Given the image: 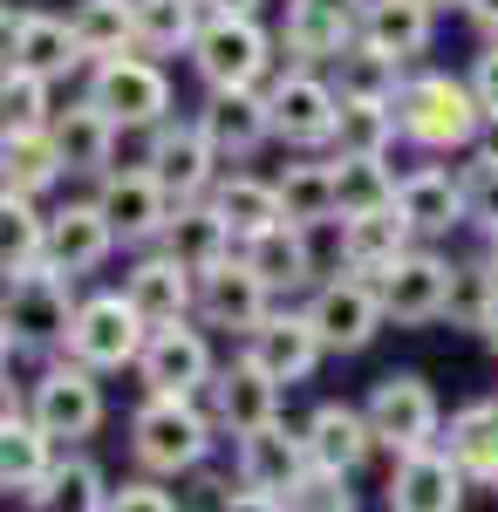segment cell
Listing matches in <instances>:
<instances>
[{
    "label": "cell",
    "mask_w": 498,
    "mask_h": 512,
    "mask_svg": "<svg viewBox=\"0 0 498 512\" xmlns=\"http://www.w3.org/2000/svg\"><path fill=\"white\" fill-rule=\"evenodd\" d=\"M396 117H403V144L423 158H458V151H478V137H485L478 89L471 76H451V69H410L396 89Z\"/></svg>",
    "instance_id": "obj_1"
},
{
    "label": "cell",
    "mask_w": 498,
    "mask_h": 512,
    "mask_svg": "<svg viewBox=\"0 0 498 512\" xmlns=\"http://www.w3.org/2000/svg\"><path fill=\"white\" fill-rule=\"evenodd\" d=\"M219 424L205 410V396H144L130 410V465L144 478H185L212 458Z\"/></svg>",
    "instance_id": "obj_2"
},
{
    "label": "cell",
    "mask_w": 498,
    "mask_h": 512,
    "mask_svg": "<svg viewBox=\"0 0 498 512\" xmlns=\"http://www.w3.org/2000/svg\"><path fill=\"white\" fill-rule=\"evenodd\" d=\"M185 62L205 89H267L280 76V35L260 14H205Z\"/></svg>",
    "instance_id": "obj_3"
},
{
    "label": "cell",
    "mask_w": 498,
    "mask_h": 512,
    "mask_svg": "<svg viewBox=\"0 0 498 512\" xmlns=\"http://www.w3.org/2000/svg\"><path fill=\"white\" fill-rule=\"evenodd\" d=\"M76 280L62 274H28V280H7V301H0V349L7 362L14 355H41V362H55V355H69V328H76Z\"/></svg>",
    "instance_id": "obj_4"
},
{
    "label": "cell",
    "mask_w": 498,
    "mask_h": 512,
    "mask_svg": "<svg viewBox=\"0 0 498 512\" xmlns=\"http://www.w3.org/2000/svg\"><path fill=\"white\" fill-rule=\"evenodd\" d=\"M82 96L103 110V117L123 130V137H144L157 123H171V76H164V62L157 55H110V62H89V76H82Z\"/></svg>",
    "instance_id": "obj_5"
},
{
    "label": "cell",
    "mask_w": 498,
    "mask_h": 512,
    "mask_svg": "<svg viewBox=\"0 0 498 512\" xmlns=\"http://www.w3.org/2000/svg\"><path fill=\"white\" fill-rule=\"evenodd\" d=\"M21 403H28V417H35L55 444H82V437L103 431V417H110V403H103V376H96L89 362H76V355L41 362L35 383L21 390Z\"/></svg>",
    "instance_id": "obj_6"
},
{
    "label": "cell",
    "mask_w": 498,
    "mask_h": 512,
    "mask_svg": "<svg viewBox=\"0 0 498 512\" xmlns=\"http://www.w3.org/2000/svg\"><path fill=\"white\" fill-rule=\"evenodd\" d=\"M267 103H273V144H280V151H328V144H335L342 89L328 82V69L280 62V76L267 82Z\"/></svg>",
    "instance_id": "obj_7"
},
{
    "label": "cell",
    "mask_w": 498,
    "mask_h": 512,
    "mask_svg": "<svg viewBox=\"0 0 498 512\" xmlns=\"http://www.w3.org/2000/svg\"><path fill=\"white\" fill-rule=\"evenodd\" d=\"M362 410H369V424H376V437H383L389 458L444 444V403H437V390H430V376H417V369H389V376H376L369 396H362Z\"/></svg>",
    "instance_id": "obj_8"
},
{
    "label": "cell",
    "mask_w": 498,
    "mask_h": 512,
    "mask_svg": "<svg viewBox=\"0 0 498 512\" xmlns=\"http://www.w3.org/2000/svg\"><path fill=\"white\" fill-rule=\"evenodd\" d=\"M89 198L103 205L116 246H130V253H151L157 239H164V226H171V212H178V198L164 192V178H157L151 164H116V171H103L89 185Z\"/></svg>",
    "instance_id": "obj_9"
},
{
    "label": "cell",
    "mask_w": 498,
    "mask_h": 512,
    "mask_svg": "<svg viewBox=\"0 0 498 512\" xmlns=\"http://www.w3.org/2000/svg\"><path fill=\"white\" fill-rule=\"evenodd\" d=\"M144 342H151V328H144V315L130 308L123 287L82 294L76 328H69V355H76V362H89L96 376H116V369H137Z\"/></svg>",
    "instance_id": "obj_10"
},
{
    "label": "cell",
    "mask_w": 498,
    "mask_h": 512,
    "mask_svg": "<svg viewBox=\"0 0 498 512\" xmlns=\"http://www.w3.org/2000/svg\"><path fill=\"white\" fill-rule=\"evenodd\" d=\"M137 144H144V151H137V164H151L157 178H164V192L178 198V205L212 198V192H219V178H226V158L212 151V137L198 130V117L157 123V130H144V137H137Z\"/></svg>",
    "instance_id": "obj_11"
},
{
    "label": "cell",
    "mask_w": 498,
    "mask_h": 512,
    "mask_svg": "<svg viewBox=\"0 0 498 512\" xmlns=\"http://www.w3.org/2000/svg\"><path fill=\"white\" fill-rule=\"evenodd\" d=\"M307 308V321L321 328V342H328V355H362L376 335L389 328V315H383V294H376V280H362V274H335L321 280L314 294L301 301Z\"/></svg>",
    "instance_id": "obj_12"
},
{
    "label": "cell",
    "mask_w": 498,
    "mask_h": 512,
    "mask_svg": "<svg viewBox=\"0 0 498 512\" xmlns=\"http://www.w3.org/2000/svg\"><path fill=\"white\" fill-rule=\"evenodd\" d=\"M451 280H458V260L444 246H410L383 280V315L396 328H430V321H451Z\"/></svg>",
    "instance_id": "obj_13"
},
{
    "label": "cell",
    "mask_w": 498,
    "mask_h": 512,
    "mask_svg": "<svg viewBox=\"0 0 498 512\" xmlns=\"http://www.w3.org/2000/svg\"><path fill=\"white\" fill-rule=\"evenodd\" d=\"M219 376V349H212V328L205 321H178V328H157L144 355H137V383L144 396H205Z\"/></svg>",
    "instance_id": "obj_14"
},
{
    "label": "cell",
    "mask_w": 498,
    "mask_h": 512,
    "mask_svg": "<svg viewBox=\"0 0 498 512\" xmlns=\"http://www.w3.org/2000/svg\"><path fill=\"white\" fill-rule=\"evenodd\" d=\"M314 472V451H307V431L301 424H267V431L239 437L232 444V485H246V492H267V499H294Z\"/></svg>",
    "instance_id": "obj_15"
},
{
    "label": "cell",
    "mask_w": 498,
    "mask_h": 512,
    "mask_svg": "<svg viewBox=\"0 0 498 512\" xmlns=\"http://www.w3.org/2000/svg\"><path fill=\"white\" fill-rule=\"evenodd\" d=\"M280 308V294H273L260 267L246 260V253H232L226 267H212V274H198V321L212 328V335H232V342H246L260 321Z\"/></svg>",
    "instance_id": "obj_16"
},
{
    "label": "cell",
    "mask_w": 498,
    "mask_h": 512,
    "mask_svg": "<svg viewBox=\"0 0 498 512\" xmlns=\"http://www.w3.org/2000/svg\"><path fill=\"white\" fill-rule=\"evenodd\" d=\"M205 410H212L219 437H232V444H239V437H253V431H267V424H280L287 390L273 383L253 355H232V362H219V376H212V390H205Z\"/></svg>",
    "instance_id": "obj_17"
},
{
    "label": "cell",
    "mask_w": 498,
    "mask_h": 512,
    "mask_svg": "<svg viewBox=\"0 0 498 512\" xmlns=\"http://www.w3.org/2000/svg\"><path fill=\"white\" fill-rule=\"evenodd\" d=\"M7 69L69 82V76H89V55H82L69 14H48V7H7Z\"/></svg>",
    "instance_id": "obj_18"
},
{
    "label": "cell",
    "mask_w": 498,
    "mask_h": 512,
    "mask_svg": "<svg viewBox=\"0 0 498 512\" xmlns=\"http://www.w3.org/2000/svg\"><path fill=\"white\" fill-rule=\"evenodd\" d=\"M239 355H253L280 390H294V383H307V376L328 362V342H321V328L307 321V308H287V301H280V308L239 342Z\"/></svg>",
    "instance_id": "obj_19"
},
{
    "label": "cell",
    "mask_w": 498,
    "mask_h": 512,
    "mask_svg": "<svg viewBox=\"0 0 498 512\" xmlns=\"http://www.w3.org/2000/svg\"><path fill=\"white\" fill-rule=\"evenodd\" d=\"M464 499H471V478H464V465L444 444L403 451V458L389 465V485H383L389 512H464Z\"/></svg>",
    "instance_id": "obj_20"
},
{
    "label": "cell",
    "mask_w": 498,
    "mask_h": 512,
    "mask_svg": "<svg viewBox=\"0 0 498 512\" xmlns=\"http://www.w3.org/2000/svg\"><path fill=\"white\" fill-rule=\"evenodd\" d=\"M198 130L212 137V151L226 164H246L273 144V103L267 89H205V103L192 110Z\"/></svg>",
    "instance_id": "obj_21"
},
{
    "label": "cell",
    "mask_w": 498,
    "mask_h": 512,
    "mask_svg": "<svg viewBox=\"0 0 498 512\" xmlns=\"http://www.w3.org/2000/svg\"><path fill=\"white\" fill-rule=\"evenodd\" d=\"M123 294H130V308L144 315V328H178V321H198V274H185L164 246L151 253H137L130 267H123Z\"/></svg>",
    "instance_id": "obj_22"
},
{
    "label": "cell",
    "mask_w": 498,
    "mask_h": 512,
    "mask_svg": "<svg viewBox=\"0 0 498 512\" xmlns=\"http://www.w3.org/2000/svg\"><path fill=\"white\" fill-rule=\"evenodd\" d=\"M55 458H62V444L41 431L35 417H28V403H21V396H14V383H7V410H0V492L28 506L41 485H48Z\"/></svg>",
    "instance_id": "obj_23"
},
{
    "label": "cell",
    "mask_w": 498,
    "mask_h": 512,
    "mask_svg": "<svg viewBox=\"0 0 498 512\" xmlns=\"http://www.w3.org/2000/svg\"><path fill=\"white\" fill-rule=\"evenodd\" d=\"M110 253H116V233H110V219H103L96 198H69V205L48 212V274L82 287Z\"/></svg>",
    "instance_id": "obj_24"
},
{
    "label": "cell",
    "mask_w": 498,
    "mask_h": 512,
    "mask_svg": "<svg viewBox=\"0 0 498 512\" xmlns=\"http://www.w3.org/2000/svg\"><path fill=\"white\" fill-rule=\"evenodd\" d=\"M301 431H307L314 465H321V472H342V478H355L376 451H383V437H376V424H369V410H362V403H342V396L314 403Z\"/></svg>",
    "instance_id": "obj_25"
},
{
    "label": "cell",
    "mask_w": 498,
    "mask_h": 512,
    "mask_svg": "<svg viewBox=\"0 0 498 512\" xmlns=\"http://www.w3.org/2000/svg\"><path fill=\"white\" fill-rule=\"evenodd\" d=\"M396 212H403V226L417 233V246H444V239L464 226V185L451 164H417V171H403V185H396Z\"/></svg>",
    "instance_id": "obj_26"
},
{
    "label": "cell",
    "mask_w": 498,
    "mask_h": 512,
    "mask_svg": "<svg viewBox=\"0 0 498 512\" xmlns=\"http://www.w3.org/2000/svg\"><path fill=\"white\" fill-rule=\"evenodd\" d=\"M273 185H280V212H287V226H307V233H321V226H342V198H335V158H328V151H294V158L273 171Z\"/></svg>",
    "instance_id": "obj_27"
},
{
    "label": "cell",
    "mask_w": 498,
    "mask_h": 512,
    "mask_svg": "<svg viewBox=\"0 0 498 512\" xmlns=\"http://www.w3.org/2000/svg\"><path fill=\"white\" fill-rule=\"evenodd\" d=\"M48 137H55V151L69 164V178H89V185H96L103 171H116V151H123V130H116L89 96H76L69 110H55Z\"/></svg>",
    "instance_id": "obj_28"
},
{
    "label": "cell",
    "mask_w": 498,
    "mask_h": 512,
    "mask_svg": "<svg viewBox=\"0 0 498 512\" xmlns=\"http://www.w3.org/2000/svg\"><path fill=\"white\" fill-rule=\"evenodd\" d=\"M417 246V233L403 226V212H369V219H342L335 226V267L342 274H362V280H383L403 253Z\"/></svg>",
    "instance_id": "obj_29"
},
{
    "label": "cell",
    "mask_w": 498,
    "mask_h": 512,
    "mask_svg": "<svg viewBox=\"0 0 498 512\" xmlns=\"http://www.w3.org/2000/svg\"><path fill=\"white\" fill-rule=\"evenodd\" d=\"M157 246H164L185 274H212V267H226L232 253H239V233L219 219V205H212V198H192V205H178V212H171V226H164Z\"/></svg>",
    "instance_id": "obj_30"
},
{
    "label": "cell",
    "mask_w": 498,
    "mask_h": 512,
    "mask_svg": "<svg viewBox=\"0 0 498 512\" xmlns=\"http://www.w3.org/2000/svg\"><path fill=\"white\" fill-rule=\"evenodd\" d=\"M239 253L260 267V280H267L280 301L321 287V280H314V233H307V226H287V219H280V226H267L260 239H246Z\"/></svg>",
    "instance_id": "obj_31"
},
{
    "label": "cell",
    "mask_w": 498,
    "mask_h": 512,
    "mask_svg": "<svg viewBox=\"0 0 498 512\" xmlns=\"http://www.w3.org/2000/svg\"><path fill=\"white\" fill-rule=\"evenodd\" d=\"M62 178H69V164H62L48 130H0V192L48 198Z\"/></svg>",
    "instance_id": "obj_32"
},
{
    "label": "cell",
    "mask_w": 498,
    "mask_h": 512,
    "mask_svg": "<svg viewBox=\"0 0 498 512\" xmlns=\"http://www.w3.org/2000/svg\"><path fill=\"white\" fill-rule=\"evenodd\" d=\"M362 41H376L383 55H396L403 69L437 41V7L430 0H369L362 7Z\"/></svg>",
    "instance_id": "obj_33"
},
{
    "label": "cell",
    "mask_w": 498,
    "mask_h": 512,
    "mask_svg": "<svg viewBox=\"0 0 498 512\" xmlns=\"http://www.w3.org/2000/svg\"><path fill=\"white\" fill-rule=\"evenodd\" d=\"M444 451L464 465V478L478 492H498V410H492V396L444 417Z\"/></svg>",
    "instance_id": "obj_34"
},
{
    "label": "cell",
    "mask_w": 498,
    "mask_h": 512,
    "mask_svg": "<svg viewBox=\"0 0 498 512\" xmlns=\"http://www.w3.org/2000/svg\"><path fill=\"white\" fill-rule=\"evenodd\" d=\"M41 267H48V212H41V198L0 192V274L28 280Z\"/></svg>",
    "instance_id": "obj_35"
},
{
    "label": "cell",
    "mask_w": 498,
    "mask_h": 512,
    "mask_svg": "<svg viewBox=\"0 0 498 512\" xmlns=\"http://www.w3.org/2000/svg\"><path fill=\"white\" fill-rule=\"evenodd\" d=\"M403 76H410V69H403L396 55H383L376 41H362V35H355V41L342 48V55L328 62V82L342 89L348 103H396Z\"/></svg>",
    "instance_id": "obj_36"
},
{
    "label": "cell",
    "mask_w": 498,
    "mask_h": 512,
    "mask_svg": "<svg viewBox=\"0 0 498 512\" xmlns=\"http://www.w3.org/2000/svg\"><path fill=\"white\" fill-rule=\"evenodd\" d=\"M110 499H116V485L103 478V465L69 451V458H55V472L28 499V512H110Z\"/></svg>",
    "instance_id": "obj_37"
},
{
    "label": "cell",
    "mask_w": 498,
    "mask_h": 512,
    "mask_svg": "<svg viewBox=\"0 0 498 512\" xmlns=\"http://www.w3.org/2000/svg\"><path fill=\"white\" fill-rule=\"evenodd\" d=\"M212 205H219V219L239 233V246L287 219V212H280V185H273V178H253V171H226L219 192H212Z\"/></svg>",
    "instance_id": "obj_38"
},
{
    "label": "cell",
    "mask_w": 498,
    "mask_h": 512,
    "mask_svg": "<svg viewBox=\"0 0 498 512\" xmlns=\"http://www.w3.org/2000/svg\"><path fill=\"white\" fill-rule=\"evenodd\" d=\"M198 28H205V0H137V55H192Z\"/></svg>",
    "instance_id": "obj_39"
},
{
    "label": "cell",
    "mask_w": 498,
    "mask_h": 512,
    "mask_svg": "<svg viewBox=\"0 0 498 512\" xmlns=\"http://www.w3.org/2000/svg\"><path fill=\"white\" fill-rule=\"evenodd\" d=\"M273 35H280V62H301V69H328V62L342 55L348 41H355V28L287 0V14H280V28H273Z\"/></svg>",
    "instance_id": "obj_40"
},
{
    "label": "cell",
    "mask_w": 498,
    "mask_h": 512,
    "mask_svg": "<svg viewBox=\"0 0 498 512\" xmlns=\"http://www.w3.org/2000/svg\"><path fill=\"white\" fill-rule=\"evenodd\" d=\"M403 144V117L396 103H348L342 96V117H335V144L328 158H389Z\"/></svg>",
    "instance_id": "obj_41"
},
{
    "label": "cell",
    "mask_w": 498,
    "mask_h": 512,
    "mask_svg": "<svg viewBox=\"0 0 498 512\" xmlns=\"http://www.w3.org/2000/svg\"><path fill=\"white\" fill-rule=\"evenodd\" d=\"M69 28H76L89 62L130 55V48H137V0H76V7H69Z\"/></svg>",
    "instance_id": "obj_42"
},
{
    "label": "cell",
    "mask_w": 498,
    "mask_h": 512,
    "mask_svg": "<svg viewBox=\"0 0 498 512\" xmlns=\"http://www.w3.org/2000/svg\"><path fill=\"white\" fill-rule=\"evenodd\" d=\"M396 171L389 158H335V198H342V219H369L396 205Z\"/></svg>",
    "instance_id": "obj_43"
},
{
    "label": "cell",
    "mask_w": 498,
    "mask_h": 512,
    "mask_svg": "<svg viewBox=\"0 0 498 512\" xmlns=\"http://www.w3.org/2000/svg\"><path fill=\"white\" fill-rule=\"evenodd\" d=\"M55 82L48 76H28V69H7L0 82V130H48L55 123Z\"/></svg>",
    "instance_id": "obj_44"
},
{
    "label": "cell",
    "mask_w": 498,
    "mask_h": 512,
    "mask_svg": "<svg viewBox=\"0 0 498 512\" xmlns=\"http://www.w3.org/2000/svg\"><path fill=\"white\" fill-rule=\"evenodd\" d=\"M498 308V274L492 260H458V280H451V321L458 328H485V315Z\"/></svg>",
    "instance_id": "obj_45"
},
{
    "label": "cell",
    "mask_w": 498,
    "mask_h": 512,
    "mask_svg": "<svg viewBox=\"0 0 498 512\" xmlns=\"http://www.w3.org/2000/svg\"><path fill=\"white\" fill-rule=\"evenodd\" d=\"M458 185H464V226L492 233V226H498V158L471 151V158L458 164Z\"/></svg>",
    "instance_id": "obj_46"
},
{
    "label": "cell",
    "mask_w": 498,
    "mask_h": 512,
    "mask_svg": "<svg viewBox=\"0 0 498 512\" xmlns=\"http://www.w3.org/2000/svg\"><path fill=\"white\" fill-rule=\"evenodd\" d=\"M287 512H362V499H355V478H342V472H307V485L287 499Z\"/></svg>",
    "instance_id": "obj_47"
},
{
    "label": "cell",
    "mask_w": 498,
    "mask_h": 512,
    "mask_svg": "<svg viewBox=\"0 0 498 512\" xmlns=\"http://www.w3.org/2000/svg\"><path fill=\"white\" fill-rule=\"evenodd\" d=\"M110 512H185L171 492H164V478H130V485H116V499H110Z\"/></svg>",
    "instance_id": "obj_48"
},
{
    "label": "cell",
    "mask_w": 498,
    "mask_h": 512,
    "mask_svg": "<svg viewBox=\"0 0 498 512\" xmlns=\"http://www.w3.org/2000/svg\"><path fill=\"white\" fill-rule=\"evenodd\" d=\"M464 76H471V89H478V103H485V117H498V35L485 41L478 55H471V69H464Z\"/></svg>",
    "instance_id": "obj_49"
},
{
    "label": "cell",
    "mask_w": 498,
    "mask_h": 512,
    "mask_svg": "<svg viewBox=\"0 0 498 512\" xmlns=\"http://www.w3.org/2000/svg\"><path fill=\"white\" fill-rule=\"evenodd\" d=\"M212 512H287V499H267V492H246V485H219Z\"/></svg>",
    "instance_id": "obj_50"
},
{
    "label": "cell",
    "mask_w": 498,
    "mask_h": 512,
    "mask_svg": "<svg viewBox=\"0 0 498 512\" xmlns=\"http://www.w3.org/2000/svg\"><path fill=\"white\" fill-rule=\"evenodd\" d=\"M294 7H314V14H328V21H348V28L362 35V7H369V0H294Z\"/></svg>",
    "instance_id": "obj_51"
},
{
    "label": "cell",
    "mask_w": 498,
    "mask_h": 512,
    "mask_svg": "<svg viewBox=\"0 0 498 512\" xmlns=\"http://www.w3.org/2000/svg\"><path fill=\"white\" fill-rule=\"evenodd\" d=\"M458 14H464V21H471V28H478V35H485V41L498 35V0H464Z\"/></svg>",
    "instance_id": "obj_52"
},
{
    "label": "cell",
    "mask_w": 498,
    "mask_h": 512,
    "mask_svg": "<svg viewBox=\"0 0 498 512\" xmlns=\"http://www.w3.org/2000/svg\"><path fill=\"white\" fill-rule=\"evenodd\" d=\"M267 0H205V14H260Z\"/></svg>",
    "instance_id": "obj_53"
},
{
    "label": "cell",
    "mask_w": 498,
    "mask_h": 512,
    "mask_svg": "<svg viewBox=\"0 0 498 512\" xmlns=\"http://www.w3.org/2000/svg\"><path fill=\"white\" fill-rule=\"evenodd\" d=\"M478 151H485V158H498V117H485V137H478Z\"/></svg>",
    "instance_id": "obj_54"
},
{
    "label": "cell",
    "mask_w": 498,
    "mask_h": 512,
    "mask_svg": "<svg viewBox=\"0 0 498 512\" xmlns=\"http://www.w3.org/2000/svg\"><path fill=\"white\" fill-rule=\"evenodd\" d=\"M478 342H485V349L498 355V308H492V315H485V328H478Z\"/></svg>",
    "instance_id": "obj_55"
},
{
    "label": "cell",
    "mask_w": 498,
    "mask_h": 512,
    "mask_svg": "<svg viewBox=\"0 0 498 512\" xmlns=\"http://www.w3.org/2000/svg\"><path fill=\"white\" fill-rule=\"evenodd\" d=\"M485 260H492V274H498V226L485 233Z\"/></svg>",
    "instance_id": "obj_56"
},
{
    "label": "cell",
    "mask_w": 498,
    "mask_h": 512,
    "mask_svg": "<svg viewBox=\"0 0 498 512\" xmlns=\"http://www.w3.org/2000/svg\"><path fill=\"white\" fill-rule=\"evenodd\" d=\"M430 7H437V14H444V7H464V0H430Z\"/></svg>",
    "instance_id": "obj_57"
},
{
    "label": "cell",
    "mask_w": 498,
    "mask_h": 512,
    "mask_svg": "<svg viewBox=\"0 0 498 512\" xmlns=\"http://www.w3.org/2000/svg\"><path fill=\"white\" fill-rule=\"evenodd\" d=\"M492 410H498V390H492Z\"/></svg>",
    "instance_id": "obj_58"
}]
</instances>
